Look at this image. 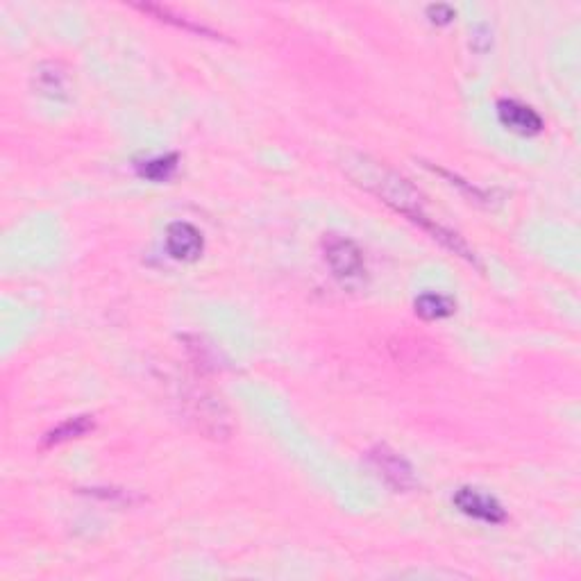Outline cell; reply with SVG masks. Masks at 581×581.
<instances>
[{
    "mask_svg": "<svg viewBox=\"0 0 581 581\" xmlns=\"http://www.w3.org/2000/svg\"><path fill=\"white\" fill-rule=\"evenodd\" d=\"M323 252L336 280H341L343 284L364 280L366 259L355 241L339 237V234H330L323 241Z\"/></svg>",
    "mask_w": 581,
    "mask_h": 581,
    "instance_id": "cell-2",
    "label": "cell"
},
{
    "mask_svg": "<svg viewBox=\"0 0 581 581\" xmlns=\"http://www.w3.org/2000/svg\"><path fill=\"white\" fill-rule=\"evenodd\" d=\"M454 507H457L463 516L486 522V525H502L507 522V511H504L502 504L479 488L473 486H463L457 493L452 495Z\"/></svg>",
    "mask_w": 581,
    "mask_h": 581,
    "instance_id": "cell-4",
    "label": "cell"
},
{
    "mask_svg": "<svg viewBox=\"0 0 581 581\" xmlns=\"http://www.w3.org/2000/svg\"><path fill=\"white\" fill-rule=\"evenodd\" d=\"M414 307L416 314L425 321H443V318H450L457 311V302L443 296V293H423V296L416 298Z\"/></svg>",
    "mask_w": 581,
    "mask_h": 581,
    "instance_id": "cell-9",
    "label": "cell"
},
{
    "mask_svg": "<svg viewBox=\"0 0 581 581\" xmlns=\"http://www.w3.org/2000/svg\"><path fill=\"white\" fill-rule=\"evenodd\" d=\"M498 119L504 128L520 134V137H536L545 128L541 114L529 105L518 103V100H500Z\"/></svg>",
    "mask_w": 581,
    "mask_h": 581,
    "instance_id": "cell-7",
    "label": "cell"
},
{
    "mask_svg": "<svg viewBox=\"0 0 581 581\" xmlns=\"http://www.w3.org/2000/svg\"><path fill=\"white\" fill-rule=\"evenodd\" d=\"M205 250V239L196 225L171 223L166 230V252L175 261H196Z\"/></svg>",
    "mask_w": 581,
    "mask_h": 581,
    "instance_id": "cell-6",
    "label": "cell"
},
{
    "mask_svg": "<svg viewBox=\"0 0 581 581\" xmlns=\"http://www.w3.org/2000/svg\"><path fill=\"white\" fill-rule=\"evenodd\" d=\"M137 10L153 14V16H157L159 21L171 23V25H175V28H182V30H187V32H196V35H214L212 30L202 28V25L193 23V21H189V19H184V16L175 14V12L168 10V7H162V5H137Z\"/></svg>",
    "mask_w": 581,
    "mask_h": 581,
    "instance_id": "cell-12",
    "label": "cell"
},
{
    "mask_svg": "<svg viewBox=\"0 0 581 581\" xmlns=\"http://www.w3.org/2000/svg\"><path fill=\"white\" fill-rule=\"evenodd\" d=\"M368 463L373 466L375 473L393 488V491L407 493L418 484L411 463L404 459L402 454L391 450L389 445H375V448L368 452Z\"/></svg>",
    "mask_w": 581,
    "mask_h": 581,
    "instance_id": "cell-3",
    "label": "cell"
},
{
    "mask_svg": "<svg viewBox=\"0 0 581 581\" xmlns=\"http://www.w3.org/2000/svg\"><path fill=\"white\" fill-rule=\"evenodd\" d=\"M178 166H180V155L168 153V155H159V157L146 159V162L137 164V173L150 182H166L173 178L175 171H178Z\"/></svg>",
    "mask_w": 581,
    "mask_h": 581,
    "instance_id": "cell-10",
    "label": "cell"
},
{
    "mask_svg": "<svg viewBox=\"0 0 581 581\" xmlns=\"http://www.w3.org/2000/svg\"><path fill=\"white\" fill-rule=\"evenodd\" d=\"M343 171L348 173V178L355 180L359 187H364L366 191L373 193V196L380 198L384 205H389L404 218H409L411 223L423 227V230L427 234H432L441 246L452 250L454 255L470 261V264L479 266L477 255L468 248V243L463 241L457 232L448 230V227L427 214L423 193H420L407 178H402L400 173L391 171V168L382 162H375L373 157L359 153L345 155Z\"/></svg>",
    "mask_w": 581,
    "mask_h": 581,
    "instance_id": "cell-1",
    "label": "cell"
},
{
    "mask_svg": "<svg viewBox=\"0 0 581 581\" xmlns=\"http://www.w3.org/2000/svg\"><path fill=\"white\" fill-rule=\"evenodd\" d=\"M91 429H94V420H91L89 416L69 418V420H64L62 425L50 429V432L44 436V441H41V445H44V448H55V445L80 439V436L91 432Z\"/></svg>",
    "mask_w": 581,
    "mask_h": 581,
    "instance_id": "cell-8",
    "label": "cell"
},
{
    "mask_svg": "<svg viewBox=\"0 0 581 581\" xmlns=\"http://www.w3.org/2000/svg\"><path fill=\"white\" fill-rule=\"evenodd\" d=\"M37 87L44 96L50 98H66V87H69V78L57 64H44L37 73Z\"/></svg>",
    "mask_w": 581,
    "mask_h": 581,
    "instance_id": "cell-11",
    "label": "cell"
},
{
    "mask_svg": "<svg viewBox=\"0 0 581 581\" xmlns=\"http://www.w3.org/2000/svg\"><path fill=\"white\" fill-rule=\"evenodd\" d=\"M454 16H457V12H454L452 5L436 3L427 7V19L434 25H450L454 21Z\"/></svg>",
    "mask_w": 581,
    "mask_h": 581,
    "instance_id": "cell-13",
    "label": "cell"
},
{
    "mask_svg": "<svg viewBox=\"0 0 581 581\" xmlns=\"http://www.w3.org/2000/svg\"><path fill=\"white\" fill-rule=\"evenodd\" d=\"M191 420L198 425L200 432H205L212 439H225L232 432L230 416L221 402L212 395L200 393L191 400Z\"/></svg>",
    "mask_w": 581,
    "mask_h": 581,
    "instance_id": "cell-5",
    "label": "cell"
}]
</instances>
